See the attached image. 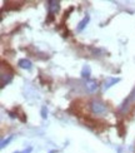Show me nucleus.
I'll list each match as a JSON object with an SVG mask.
<instances>
[{
    "instance_id": "6",
    "label": "nucleus",
    "mask_w": 135,
    "mask_h": 153,
    "mask_svg": "<svg viewBox=\"0 0 135 153\" xmlns=\"http://www.w3.org/2000/svg\"><path fill=\"white\" fill-rule=\"evenodd\" d=\"M18 65L20 68H23V69H28L29 71V69H31V65L33 64H31V62L29 59H20L18 63Z\"/></svg>"
},
{
    "instance_id": "9",
    "label": "nucleus",
    "mask_w": 135,
    "mask_h": 153,
    "mask_svg": "<svg viewBox=\"0 0 135 153\" xmlns=\"http://www.w3.org/2000/svg\"><path fill=\"white\" fill-rule=\"evenodd\" d=\"M11 141H13V136H9V137H8V139H4V141L1 142V148H5L6 146H8Z\"/></svg>"
},
{
    "instance_id": "14",
    "label": "nucleus",
    "mask_w": 135,
    "mask_h": 153,
    "mask_svg": "<svg viewBox=\"0 0 135 153\" xmlns=\"http://www.w3.org/2000/svg\"><path fill=\"white\" fill-rule=\"evenodd\" d=\"M14 153H20V152H18V151H16V152H14Z\"/></svg>"
},
{
    "instance_id": "10",
    "label": "nucleus",
    "mask_w": 135,
    "mask_h": 153,
    "mask_svg": "<svg viewBox=\"0 0 135 153\" xmlns=\"http://www.w3.org/2000/svg\"><path fill=\"white\" fill-rule=\"evenodd\" d=\"M41 117H43V119H46V117H48V109H46V107H43L41 108Z\"/></svg>"
},
{
    "instance_id": "2",
    "label": "nucleus",
    "mask_w": 135,
    "mask_h": 153,
    "mask_svg": "<svg viewBox=\"0 0 135 153\" xmlns=\"http://www.w3.org/2000/svg\"><path fill=\"white\" fill-rule=\"evenodd\" d=\"M48 4V10H49V15L56 14L60 9V1H55V0H49L46 3Z\"/></svg>"
},
{
    "instance_id": "3",
    "label": "nucleus",
    "mask_w": 135,
    "mask_h": 153,
    "mask_svg": "<svg viewBox=\"0 0 135 153\" xmlns=\"http://www.w3.org/2000/svg\"><path fill=\"white\" fill-rule=\"evenodd\" d=\"M13 78V72H6L1 68V88H4L6 84H9Z\"/></svg>"
},
{
    "instance_id": "1",
    "label": "nucleus",
    "mask_w": 135,
    "mask_h": 153,
    "mask_svg": "<svg viewBox=\"0 0 135 153\" xmlns=\"http://www.w3.org/2000/svg\"><path fill=\"white\" fill-rule=\"evenodd\" d=\"M90 109L94 114H104L106 113V105L100 100H93L90 103Z\"/></svg>"
},
{
    "instance_id": "12",
    "label": "nucleus",
    "mask_w": 135,
    "mask_h": 153,
    "mask_svg": "<svg viewBox=\"0 0 135 153\" xmlns=\"http://www.w3.org/2000/svg\"><path fill=\"white\" fill-rule=\"evenodd\" d=\"M31 151H33V148H31V147H28L27 149H25L24 152H21V153H31Z\"/></svg>"
},
{
    "instance_id": "7",
    "label": "nucleus",
    "mask_w": 135,
    "mask_h": 153,
    "mask_svg": "<svg viewBox=\"0 0 135 153\" xmlns=\"http://www.w3.org/2000/svg\"><path fill=\"white\" fill-rule=\"evenodd\" d=\"M89 20H90V18H89V15H86V16H84L83 18V20L78 24V31H81V30H84V28L88 25V23H89Z\"/></svg>"
},
{
    "instance_id": "5",
    "label": "nucleus",
    "mask_w": 135,
    "mask_h": 153,
    "mask_svg": "<svg viewBox=\"0 0 135 153\" xmlns=\"http://www.w3.org/2000/svg\"><path fill=\"white\" fill-rule=\"evenodd\" d=\"M119 80H120L119 78H106V79H105V82H104V84H103V88H104L105 91H106V89H109L111 85L117 84V83H118Z\"/></svg>"
},
{
    "instance_id": "8",
    "label": "nucleus",
    "mask_w": 135,
    "mask_h": 153,
    "mask_svg": "<svg viewBox=\"0 0 135 153\" xmlns=\"http://www.w3.org/2000/svg\"><path fill=\"white\" fill-rule=\"evenodd\" d=\"M81 76L89 80V76H90V67L89 65H84V68H83V71H81Z\"/></svg>"
},
{
    "instance_id": "13",
    "label": "nucleus",
    "mask_w": 135,
    "mask_h": 153,
    "mask_svg": "<svg viewBox=\"0 0 135 153\" xmlns=\"http://www.w3.org/2000/svg\"><path fill=\"white\" fill-rule=\"evenodd\" d=\"M49 153H55V152H54V151H51V152H49Z\"/></svg>"
},
{
    "instance_id": "11",
    "label": "nucleus",
    "mask_w": 135,
    "mask_h": 153,
    "mask_svg": "<svg viewBox=\"0 0 135 153\" xmlns=\"http://www.w3.org/2000/svg\"><path fill=\"white\" fill-rule=\"evenodd\" d=\"M125 102H128V103H129V102H135V89L131 92V94L129 95V98H128Z\"/></svg>"
},
{
    "instance_id": "4",
    "label": "nucleus",
    "mask_w": 135,
    "mask_h": 153,
    "mask_svg": "<svg viewBox=\"0 0 135 153\" xmlns=\"http://www.w3.org/2000/svg\"><path fill=\"white\" fill-rule=\"evenodd\" d=\"M85 88H86V91H88L89 93H95L96 91H98L99 85H98V83H96V80L89 79V80H86V83H85Z\"/></svg>"
}]
</instances>
